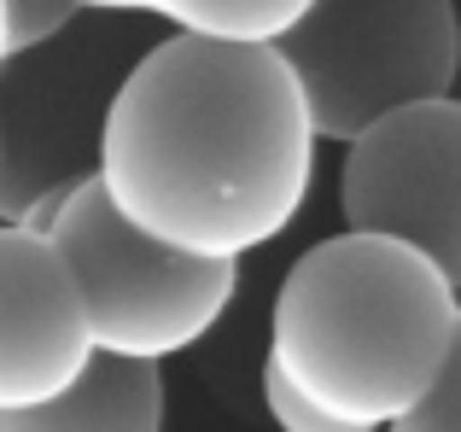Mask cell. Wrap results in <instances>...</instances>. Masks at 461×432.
I'll return each mask as SVG.
<instances>
[{"mask_svg":"<svg viewBox=\"0 0 461 432\" xmlns=\"http://www.w3.org/2000/svg\"><path fill=\"white\" fill-rule=\"evenodd\" d=\"M0 432H164V363L100 351L65 398L0 410Z\"/></svg>","mask_w":461,"mask_h":432,"instance_id":"52a82bcc","label":"cell"},{"mask_svg":"<svg viewBox=\"0 0 461 432\" xmlns=\"http://www.w3.org/2000/svg\"><path fill=\"white\" fill-rule=\"evenodd\" d=\"M385 432H461V339H456V356H450V368H444V380Z\"/></svg>","mask_w":461,"mask_h":432,"instance_id":"8fae6325","label":"cell"},{"mask_svg":"<svg viewBox=\"0 0 461 432\" xmlns=\"http://www.w3.org/2000/svg\"><path fill=\"white\" fill-rule=\"evenodd\" d=\"M82 12H147L204 41H286L315 0H77Z\"/></svg>","mask_w":461,"mask_h":432,"instance_id":"ba28073f","label":"cell"},{"mask_svg":"<svg viewBox=\"0 0 461 432\" xmlns=\"http://www.w3.org/2000/svg\"><path fill=\"white\" fill-rule=\"evenodd\" d=\"M263 410H269V421L281 432H362V427L339 421V415H327L321 403H310L304 392L286 374H275V368H263Z\"/></svg>","mask_w":461,"mask_h":432,"instance_id":"30bf717a","label":"cell"},{"mask_svg":"<svg viewBox=\"0 0 461 432\" xmlns=\"http://www.w3.org/2000/svg\"><path fill=\"white\" fill-rule=\"evenodd\" d=\"M100 356L77 269L41 228H0V410H35L77 386Z\"/></svg>","mask_w":461,"mask_h":432,"instance_id":"8992f818","label":"cell"},{"mask_svg":"<svg viewBox=\"0 0 461 432\" xmlns=\"http://www.w3.org/2000/svg\"><path fill=\"white\" fill-rule=\"evenodd\" d=\"M321 140H362L392 112L450 100L461 76L456 0H315L281 41Z\"/></svg>","mask_w":461,"mask_h":432,"instance_id":"277c9868","label":"cell"},{"mask_svg":"<svg viewBox=\"0 0 461 432\" xmlns=\"http://www.w3.org/2000/svg\"><path fill=\"white\" fill-rule=\"evenodd\" d=\"M461 339V286L392 234L310 246L269 304V356L327 415L385 432L444 380Z\"/></svg>","mask_w":461,"mask_h":432,"instance_id":"7a4b0ae2","label":"cell"},{"mask_svg":"<svg viewBox=\"0 0 461 432\" xmlns=\"http://www.w3.org/2000/svg\"><path fill=\"white\" fill-rule=\"evenodd\" d=\"M339 216L357 234H392L427 251L461 286V100L392 112L345 147Z\"/></svg>","mask_w":461,"mask_h":432,"instance_id":"5b68a950","label":"cell"},{"mask_svg":"<svg viewBox=\"0 0 461 432\" xmlns=\"http://www.w3.org/2000/svg\"><path fill=\"white\" fill-rule=\"evenodd\" d=\"M41 234L77 269L105 356L169 363L193 351L240 292V263H204L147 239L117 216L100 176L65 182Z\"/></svg>","mask_w":461,"mask_h":432,"instance_id":"3957f363","label":"cell"},{"mask_svg":"<svg viewBox=\"0 0 461 432\" xmlns=\"http://www.w3.org/2000/svg\"><path fill=\"white\" fill-rule=\"evenodd\" d=\"M315 147L304 82L281 41L169 35L117 82L94 176L147 239L240 263L298 222Z\"/></svg>","mask_w":461,"mask_h":432,"instance_id":"6da1fadb","label":"cell"},{"mask_svg":"<svg viewBox=\"0 0 461 432\" xmlns=\"http://www.w3.org/2000/svg\"><path fill=\"white\" fill-rule=\"evenodd\" d=\"M77 12V0H0V58L18 65L30 47H47L53 35H65Z\"/></svg>","mask_w":461,"mask_h":432,"instance_id":"9c48e42d","label":"cell"}]
</instances>
